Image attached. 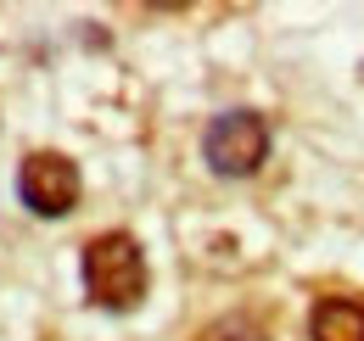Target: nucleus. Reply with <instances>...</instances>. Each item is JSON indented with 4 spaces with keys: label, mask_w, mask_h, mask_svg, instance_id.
Instances as JSON below:
<instances>
[{
    "label": "nucleus",
    "mask_w": 364,
    "mask_h": 341,
    "mask_svg": "<svg viewBox=\"0 0 364 341\" xmlns=\"http://www.w3.org/2000/svg\"><path fill=\"white\" fill-rule=\"evenodd\" d=\"M17 185H23V202L40 218H62V213H73V202H79V168L62 151H34L23 163Z\"/></svg>",
    "instance_id": "obj_3"
},
{
    "label": "nucleus",
    "mask_w": 364,
    "mask_h": 341,
    "mask_svg": "<svg viewBox=\"0 0 364 341\" xmlns=\"http://www.w3.org/2000/svg\"><path fill=\"white\" fill-rule=\"evenodd\" d=\"M314 341H364V302L353 297H325L314 308Z\"/></svg>",
    "instance_id": "obj_4"
},
{
    "label": "nucleus",
    "mask_w": 364,
    "mask_h": 341,
    "mask_svg": "<svg viewBox=\"0 0 364 341\" xmlns=\"http://www.w3.org/2000/svg\"><path fill=\"white\" fill-rule=\"evenodd\" d=\"M85 291H90V302L112 308V313H124L146 297V252H140L135 235L112 229V235H95L85 247Z\"/></svg>",
    "instance_id": "obj_1"
},
{
    "label": "nucleus",
    "mask_w": 364,
    "mask_h": 341,
    "mask_svg": "<svg viewBox=\"0 0 364 341\" xmlns=\"http://www.w3.org/2000/svg\"><path fill=\"white\" fill-rule=\"evenodd\" d=\"M202 341H264V330H258L252 319H241V313H235V319H219Z\"/></svg>",
    "instance_id": "obj_5"
},
{
    "label": "nucleus",
    "mask_w": 364,
    "mask_h": 341,
    "mask_svg": "<svg viewBox=\"0 0 364 341\" xmlns=\"http://www.w3.org/2000/svg\"><path fill=\"white\" fill-rule=\"evenodd\" d=\"M202 157H208V168L225 173V179L258 173L264 157H269V124L258 112H225L202 134Z\"/></svg>",
    "instance_id": "obj_2"
}]
</instances>
